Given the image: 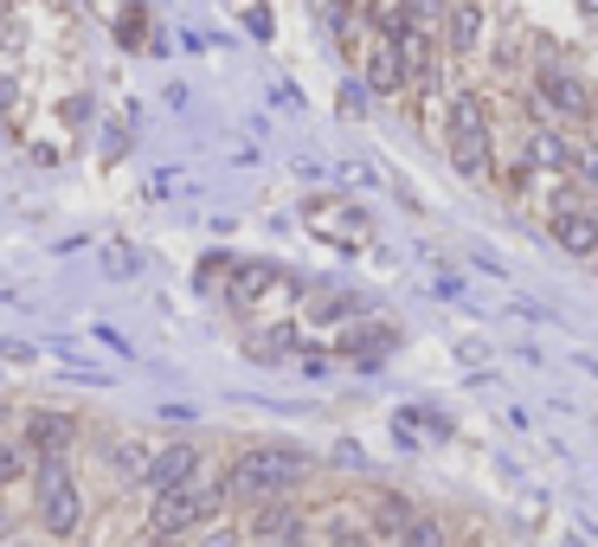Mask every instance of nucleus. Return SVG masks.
<instances>
[{"label":"nucleus","mask_w":598,"mask_h":547,"mask_svg":"<svg viewBox=\"0 0 598 547\" xmlns=\"http://www.w3.org/2000/svg\"><path fill=\"white\" fill-rule=\"evenodd\" d=\"M399 84H405V59H399V46H393V39H380V46H374V59H367V90L393 97Z\"/></svg>","instance_id":"6e6552de"},{"label":"nucleus","mask_w":598,"mask_h":547,"mask_svg":"<svg viewBox=\"0 0 598 547\" xmlns=\"http://www.w3.org/2000/svg\"><path fill=\"white\" fill-rule=\"evenodd\" d=\"M593 258H598V252H593Z\"/></svg>","instance_id":"aec40b11"},{"label":"nucleus","mask_w":598,"mask_h":547,"mask_svg":"<svg viewBox=\"0 0 598 547\" xmlns=\"http://www.w3.org/2000/svg\"><path fill=\"white\" fill-rule=\"evenodd\" d=\"M534 104H547V110H560V117H593V97H586V84H579L573 71H540Z\"/></svg>","instance_id":"39448f33"},{"label":"nucleus","mask_w":598,"mask_h":547,"mask_svg":"<svg viewBox=\"0 0 598 547\" xmlns=\"http://www.w3.org/2000/svg\"><path fill=\"white\" fill-rule=\"evenodd\" d=\"M438 13H444V0H405V20L412 26H438Z\"/></svg>","instance_id":"2eb2a0df"},{"label":"nucleus","mask_w":598,"mask_h":547,"mask_svg":"<svg viewBox=\"0 0 598 547\" xmlns=\"http://www.w3.org/2000/svg\"><path fill=\"white\" fill-rule=\"evenodd\" d=\"M71 431H77V425H71L65 412H33V418H26V445H33L39 458H59L71 445Z\"/></svg>","instance_id":"0eeeda50"},{"label":"nucleus","mask_w":598,"mask_h":547,"mask_svg":"<svg viewBox=\"0 0 598 547\" xmlns=\"http://www.w3.org/2000/svg\"><path fill=\"white\" fill-rule=\"evenodd\" d=\"M425 33H431V26H405V33L393 39L399 59H405V77H418V84L431 77V39H425Z\"/></svg>","instance_id":"1a4fd4ad"},{"label":"nucleus","mask_w":598,"mask_h":547,"mask_svg":"<svg viewBox=\"0 0 598 547\" xmlns=\"http://www.w3.org/2000/svg\"><path fill=\"white\" fill-rule=\"evenodd\" d=\"M309 471V458L303 451H283V445H258V451H245L232 471H225V496H239V502H258V496H277V489H290V483Z\"/></svg>","instance_id":"f257e3e1"},{"label":"nucleus","mask_w":598,"mask_h":547,"mask_svg":"<svg viewBox=\"0 0 598 547\" xmlns=\"http://www.w3.org/2000/svg\"><path fill=\"white\" fill-rule=\"evenodd\" d=\"M528 161H534V168H566V161H573V148L553 136V130H540V136L528 142Z\"/></svg>","instance_id":"9b49d317"},{"label":"nucleus","mask_w":598,"mask_h":547,"mask_svg":"<svg viewBox=\"0 0 598 547\" xmlns=\"http://www.w3.org/2000/svg\"><path fill=\"white\" fill-rule=\"evenodd\" d=\"M199 547H239V535H225V528H212V535H206V542Z\"/></svg>","instance_id":"a211bd4d"},{"label":"nucleus","mask_w":598,"mask_h":547,"mask_svg":"<svg viewBox=\"0 0 598 547\" xmlns=\"http://www.w3.org/2000/svg\"><path fill=\"white\" fill-rule=\"evenodd\" d=\"M219 502H225V489H199V483L187 477V483H174V489H161V496H155V515H148V528H155V535H181V528L206 522Z\"/></svg>","instance_id":"7ed1b4c3"},{"label":"nucleus","mask_w":598,"mask_h":547,"mask_svg":"<svg viewBox=\"0 0 598 547\" xmlns=\"http://www.w3.org/2000/svg\"><path fill=\"white\" fill-rule=\"evenodd\" d=\"M374 528H380V535H387V542H399V535H405V528H412V509H405V502H399V496H387V502H380V509H374Z\"/></svg>","instance_id":"ddd939ff"},{"label":"nucleus","mask_w":598,"mask_h":547,"mask_svg":"<svg viewBox=\"0 0 598 547\" xmlns=\"http://www.w3.org/2000/svg\"><path fill=\"white\" fill-rule=\"evenodd\" d=\"M579 13H586V20H598V0H579Z\"/></svg>","instance_id":"6ab92c4d"},{"label":"nucleus","mask_w":598,"mask_h":547,"mask_svg":"<svg viewBox=\"0 0 598 547\" xmlns=\"http://www.w3.org/2000/svg\"><path fill=\"white\" fill-rule=\"evenodd\" d=\"M573 161H579V174H586V181H593V187H598V148H579Z\"/></svg>","instance_id":"dca6fc26"},{"label":"nucleus","mask_w":598,"mask_h":547,"mask_svg":"<svg viewBox=\"0 0 598 547\" xmlns=\"http://www.w3.org/2000/svg\"><path fill=\"white\" fill-rule=\"evenodd\" d=\"M39 522L52 528V535H71L77 528V483L59 458H46V471H39Z\"/></svg>","instance_id":"20e7f679"},{"label":"nucleus","mask_w":598,"mask_h":547,"mask_svg":"<svg viewBox=\"0 0 598 547\" xmlns=\"http://www.w3.org/2000/svg\"><path fill=\"white\" fill-rule=\"evenodd\" d=\"M199 471V451L194 445H168V451H161V458H155V464H148V489H155V496H161V489H174V483H187Z\"/></svg>","instance_id":"423d86ee"},{"label":"nucleus","mask_w":598,"mask_h":547,"mask_svg":"<svg viewBox=\"0 0 598 547\" xmlns=\"http://www.w3.org/2000/svg\"><path fill=\"white\" fill-rule=\"evenodd\" d=\"M399 547H444V535H438V522H412V528L399 535Z\"/></svg>","instance_id":"4468645a"},{"label":"nucleus","mask_w":598,"mask_h":547,"mask_svg":"<svg viewBox=\"0 0 598 547\" xmlns=\"http://www.w3.org/2000/svg\"><path fill=\"white\" fill-rule=\"evenodd\" d=\"M451 161L464 174H483V161H489V104L476 90L451 97Z\"/></svg>","instance_id":"f03ea898"},{"label":"nucleus","mask_w":598,"mask_h":547,"mask_svg":"<svg viewBox=\"0 0 598 547\" xmlns=\"http://www.w3.org/2000/svg\"><path fill=\"white\" fill-rule=\"evenodd\" d=\"M476 39H483V7H457V13H451V46H457V52H469V46H476Z\"/></svg>","instance_id":"f8f14e48"},{"label":"nucleus","mask_w":598,"mask_h":547,"mask_svg":"<svg viewBox=\"0 0 598 547\" xmlns=\"http://www.w3.org/2000/svg\"><path fill=\"white\" fill-rule=\"evenodd\" d=\"M245 26H252L258 39H270V13H265V7H252V13H245Z\"/></svg>","instance_id":"f3484780"},{"label":"nucleus","mask_w":598,"mask_h":547,"mask_svg":"<svg viewBox=\"0 0 598 547\" xmlns=\"http://www.w3.org/2000/svg\"><path fill=\"white\" fill-rule=\"evenodd\" d=\"M270 283H277V265H239V277H232V296H239V303H258Z\"/></svg>","instance_id":"9d476101"}]
</instances>
